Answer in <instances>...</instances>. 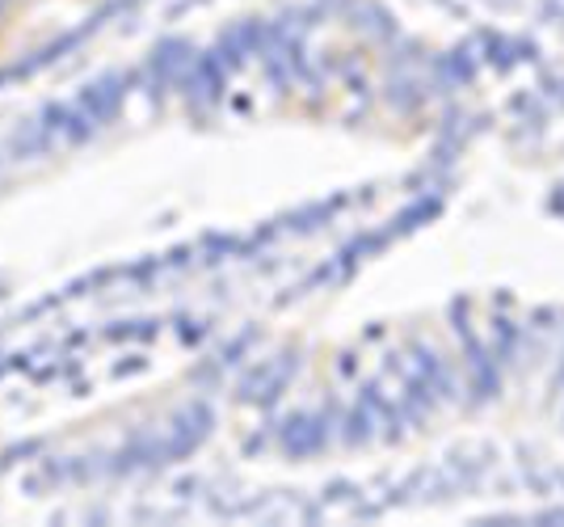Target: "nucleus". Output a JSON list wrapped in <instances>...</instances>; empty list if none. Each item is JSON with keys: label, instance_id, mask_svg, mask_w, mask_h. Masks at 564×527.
<instances>
[]
</instances>
